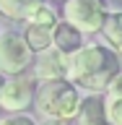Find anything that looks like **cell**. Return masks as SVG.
<instances>
[{
    "mask_svg": "<svg viewBox=\"0 0 122 125\" xmlns=\"http://www.w3.org/2000/svg\"><path fill=\"white\" fill-rule=\"evenodd\" d=\"M117 76H120L117 52H109L107 47H81L68 57V81L86 86L91 91L109 89Z\"/></svg>",
    "mask_w": 122,
    "mask_h": 125,
    "instance_id": "obj_1",
    "label": "cell"
},
{
    "mask_svg": "<svg viewBox=\"0 0 122 125\" xmlns=\"http://www.w3.org/2000/svg\"><path fill=\"white\" fill-rule=\"evenodd\" d=\"M39 109L47 117H57V120H68L81 112L83 99L78 96L75 86H70L68 81H47L37 94Z\"/></svg>",
    "mask_w": 122,
    "mask_h": 125,
    "instance_id": "obj_2",
    "label": "cell"
},
{
    "mask_svg": "<svg viewBox=\"0 0 122 125\" xmlns=\"http://www.w3.org/2000/svg\"><path fill=\"white\" fill-rule=\"evenodd\" d=\"M65 21L78 31H99L107 23L104 0H68L65 3Z\"/></svg>",
    "mask_w": 122,
    "mask_h": 125,
    "instance_id": "obj_3",
    "label": "cell"
},
{
    "mask_svg": "<svg viewBox=\"0 0 122 125\" xmlns=\"http://www.w3.org/2000/svg\"><path fill=\"white\" fill-rule=\"evenodd\" d=\"M29 62H31V47L26 37H18V34L0 37V70L3 73L16 76L29 68Z\"/></svg>",
    "mask_w": 122,
    "mask_h": 125,
    "instance_id": "obj_4",
    "label": "cell"
},
{
    "mask_svg": "<svg viewBox=\"0 0 122 125\" xmlns=\"http://www.w3.org/2000/svg\"><path fill=\"white\" fill-rule=\"evenodd\" d=\"M31 96H34V83L29 78L16 76L10 81H3V86H0V107L8 112L26 109L31 104Z\"/></svg>",
    "mask_w": 122,
    "mask_h": 125,
    "instance_id": "obj_5",
    "label": "cell"
},
{
    "mask_svg": "<svg viewBox=\"0 0 122 125\" xmlns=\"http://www.w3.org/2000/svg\"><path fill=\"white\" fill-rule=\"evenodd\" d=\"M34 76L39 81H60L62 76H68V57L60 52L57 47H49L44 52H39V60L34 62Z\"/></svg>",
    "mask_w": 122,
    "mask_h": 125,
    "instance_id": "obj_6",
    "label": "cell"
},
{
    "mask_svg": "<svg viewBox=\"0 0 122 125\" xmlns=\"http://www.w3.org/2000/svg\"><path fill=\"white\" fill-rule=\"evenodd\" d=\"M81 31L73 26V23H68V21H62V23H57L55 26V47L60 50V52H65V55H73V52H78L81 50Z\"/></svg>",
    "mask_w": 122,
    "mask_h": 125,
    "instance_id": "obj_7",
    "label": "cell"
},
{
    "mask_svg": "<svg viewBox=\"0 0 122 125\" xmlns=\"http://www.w3.org/2000/svg\"><path fill=\"white\" fill-rule=\"evenodd\" d=\"M78 123L81 125H109L107 120V107L99 96H88L81 104V112H78Z\"/></svg>",
    "mask_w": 122,
    "mask_h": 125,
    "instance_id": "obj_8",
    "label": "cell"
},
{
    "mask_svg": "<svg viewBox=\"0 0 122 125\" xmlns=\"http://www.w3.org/2000/svg\"><path fill=\"white\" fill-rule=\"evenodd\" d=\"M26 42L34 52H44L55 44V26H34L29 23L26 29Z\"/></svg>",
    "mask_w": 122,
    "mask_h": 125,
    "instance_id": "obj_9",
    "label": "cell"
},
{
    "mask_svg": "<svg viewBox=\"0 0 122 125\" xmlns=\"http://www.w3.org/2000/svg\"><path fill=\"white\" fill-rule=\"evenodd\" d=\"M42 3L44 0H0V13L10 16V18H26Z\"/></svg>",
    "mask_w": 122,
    "mask_h": 125,
    "instance_id": "obj_10",
    "label": "cell"
},
{
    "mask_svg": "<svg viewBox=\"0 0 122 125\" xmlns=\"http://www.w3.org/2000/svg\"><path fill=\"white\" fill-rule=\"evenodd\" d=\"M104 37L109 39V44L114 47L117 55L122 57V13L107 16V23H104Z\"/></svg>",
    "mask_w": 122,
    "mask_h": 125,
    "instance_id": "obj_11",
    "label": "cell"
},
{
    "mask_svg": "<svg viewBox=\"0 0 122 125\" xmlns=\"http://www.w3.org/2000/svg\"><path fill=\"white\" fill-rule=\"evenodd\" d=\"M26 21L34 23V26H57V16H55V10L47 3H42V5H37L26 16Z\"/></svg>",
    "mask_w": 122,
    "mask_h": 125,
    "instance_id": "obj_12",
    "label": "cell"
},
{
    "mask_svg": "<svg viewBox=\"0 0 122 125\" xmlns=\"http://www.w3.org/2000/svg\"><path fill=\"white\" fill-rule=\"evenodd\" d=\"M104 107H107L109 125H122V96H109L104 102Z\"/></svg>",
    "mask_w": 122,
    "mask_h": 125,
    "instance_id": "obj_13",
    "label": "cell"
},
{
    "mask_svg": "<svg viewBox=\"0 0 122 125\" xmlns=\"http://www.w3.org/2000/svg\"><path fill=\"white\" fill-rule=\"evenodd\" d=\"M0 125H37L31 117H5V120H0Z\"/></svg>",
    "mask_w": 122,
    "mask_h": 125,
    "instance_id": "obj_14",
    "label": "cell"
},
{
    "mask_svg": "<svg viewBox=\"0 0 122 125\" xmlns=\"http://www.w3.org/2000/svg\"><path fill=\"white\" fill-rule=\"evenodd\" d=\"M109 96H122V73L109 83Z\"/></svg>",
    "mask_w": 122,
    "mask_h": 125,
    "instance_id": "obj_15",
    "label": "cell"
},
{
    "mask_svg": "<svg viewBox=\"0 0 122 125\" xmlns=\"http://www.w3.org/2000/svg\"><path fill=\"white\" fill-rule=\"evenodd\" d=\"M44 125H68V123H65V120H57V117H49Z\"/></svg>",
    "mask_w": 122,
    "mask_h": 125,
    "instance_id": "obj_16",
    "label": "cell"
},
{
    "mask_svg": "<svg viewBox=\"0 0 122 125\" xmlns=\"http://www.w3.org/2000/svg\"><path fill=\"white\" fill-rule=\"evenodd\" d=\"M0 86H3V78H0Z\"/></svg>",
    "mask_w": 122,
    "mask_h": 125,
    "instance_id": "obj_17",
    "label": "cell"
}]
</instances>
